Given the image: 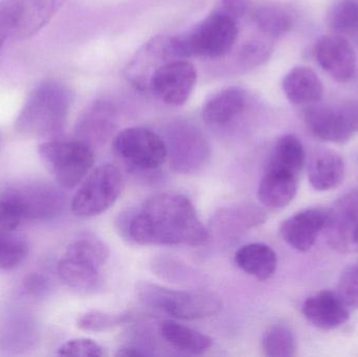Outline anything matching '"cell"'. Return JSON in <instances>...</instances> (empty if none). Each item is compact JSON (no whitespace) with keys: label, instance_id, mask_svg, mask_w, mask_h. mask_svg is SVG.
Instances as JSON below:
<instances>
[{"label":"cell","instance_id":"6da1fadb","mask_svg":"<svg viewBox=\"0 0 358 357\" xmlns=\"http://www.w3.org/2000/svg\"><path fill=\"white\" fill-rule=\"evenodd\" d=\"M121 232L141 245L201 247L210 239L193 203L178 193H159L149 197L140 210L120 221Z\"/></svg>","mask_w":358,"mask_h":357},{"label":"cell","instance_id":"7a4b0ae2","mask_svg":"<svg viewBox=\"0 0 358 357\" xmlns=\"http://www.w3.org/2000/svg\"><path fill=\"white\" fill-rule=\"evenodd\" d=\"M73 102L71 90L48 81L29 94L15 122V130L25 138L55 140L64 130Z\"/></svg>","mask_w":358,"mask_h":357},{"label":"cell","instance_id":"3957f363","mask_svg":"<svg viewBox=\"0 0 358 357\" xmlns=\"http://www.w3.org/2000/svg\"><path fill=\"white\" fill-rule=\"evenodd\" d=\"M141 302L180 320H198L218 314L222 301L206 291H176L153 283L143 282L136 289Z\"/></svg>","mask_w":358,"mask_h":357},{"label":"cell","instance_id":"277c9868","mask_svg":"<svg viewBox=\"0 0 358 357\" xmlns=\"http://www.w3.org/2000/svg\"><path fill=\"white\" fill-rule=\"evenodd\" d=\"M38 152L59 186L67 190L76 188L94 163V149L77 138L45 140L39 145Z\"/></svg>","mask_w":358,"mask_h":357},{"label":"cell","instance_id":"5b68a950","mask_svg":"<svg viewBox=\"0 0 358 357\" xmlns=\"http://www.w3.org/2000/svg\"><path fill=\"white\" fill-rule=\"evenodd\" d=\"M237 37V21L217 10L210 13L185 35L178 36L185 59L223 57L235 45Z\"/></svg>","mask_w":358,"mask_h":357},{"label":"cell","instance_id":"8992f818","mask_svg":"<svg viewBox=\"0 0 358 357\" xmlns=\"http://www.w3.org/2000/svg\"><path fill=\"white\" fill-rule=\"evenodd\" d=\"M123 188L121 172L111 163H104L88 174L71 201V211L78 217L90 218L110 209Z\"/></svg>","mask_w":358,"mask_h":357},{"label":"cell","instance_id":"52a82bcc","mask_svg":"<svg viewBox=\"0 0 358 357\" xmlns=\"http://www.w3.org/2000/svg\"><path fill=\"white\" fill-rule=\"evenodd\" d=\"M305 124L320 140L334 144L348 142L358 133V99L307 107Z\"/></svg>","mask_w":358,"mask_h":357},{"label":"cell","instance_id":"ba28073f","mask_svg":"<svg viewBox=\"0 0 358 357\" xmlns=\"http://www.w3.org/2000/svg\"><path fill=\"white\" fill-rule=\"evenodd\" d=\"M2 199L20 216L21 219L50 220L62 214L65 207L63 193L46 182L15 184Z\"/></svg>","mask_w":358,"mask_h":357},{"label":"cell","instance_id":"9c48e42d","mask_svg":"<svg viewBox=\"0 0 358 357\" xmlns=\"http://www.w3.org/2000/svg\"><path fill=\"white\" fill-rule=\"evenodd\" d=\"M167 159L173 171L189 174L203 167L210 156V145L201 130L187 122L172 123L166 131Z\"/></svg>","mask_w":358,"mask_h":357},{"label":"cell","instance_id":"30bf717a","mask_svg":"<svg viewBox=\"0 0 358 357\" xmlns=\"http://www.w3.org/2000/svg\"><path fill=\"white\" fill-rule=\"evenodd\" d=\"M115 155L132 167L140 170H155L167 159L165 140L152 130L131 127L120 132L113 140Z\"/></svg>","mask_w":358,"mask_h":357},{"label":"cell","instance_id":"8fae6325","mask_svg":"<svg viewBox=\"0 0 358 357\" xmlns=\"http://www.w3.org/2000/svg\"><path fill=\"white\" fill-rule=\"evenodd\" d=\"M185 59L178 36H157L136 52L125 69L128 81L142 92L149 89L153 75L168 62Z\"/></svg>","mask_w":358,"mask_h":357},{"label":"cell","instance_id":"7c38bea8","mask_svg":"<svg viewBox=\"0 0 358 357\" xmlns=\"http://www.w3.org/2000/svg\"><path fill=\"white\" fill-rule=\"evenodd\" d=\"M197 82L196 67L185 59L168 62L153 75L149 92L172 107L187 103Z\"/></svg>","mask_w":358,"mask_h":357},{"label":"cell","instance_id":"4fadbf2b","mask_svg":"<svg viewBox=\"0 0 358 357\" xmlns=\"http://www.w3.org/2000/svg\"><path fill=\"white\" fill-rule=\"evenodd\" d=\"M324 232L328 245L336 251L358 252V191L347 193L328 209Z\"/></svg>","mask_w":358,"mask_h":357},{"label":"cell","instance_id":"5bb4252c","mask_svg":"<svg viewBox=\"0 0 358 357\" xmlns=\"http://www.w3.org/2000/svg\"><path fill=\"white\" fill-rule=\"evenodd\" d=\"M315 56L320 66L336 81H350L357 71V54L343 36H323L315 46Z\"/></svg>","mask_w":358,"mask_h":357},{"label":"cell","instance_id":"9a60e30c","mask_svg":"<svg viewBox=\"0 0 358 357\" xmlns=\"http://www.w3.org/2000/svg\"><path fill=\"white\" fill-rule=\"evenodd\" d=\"M328 209L310 207L298 212L282 222L280 228L283 240L296 251H310L320 233L325 230Z\"/></svg>","mask_w":358,"mask_h":357},{"label":"cell","instance_id":"2e32d148","mask_svg":"<svg viewBox=\"0 0 358 357\" xmlns=\"http://www.w3.org/2000/svg\"><path fill=\"white\" fill-rule=\"evenodd\" d=\"M101 266L77 252L66 249L58 263V274L69 289L81 293H92L102 286Z\"/></svg>","mask_w":358,"mask_h":357},{"label":"cell","instance_id":"e0dca14e","mask_svg":"<svg viewBox=\"0 0 358 357\" xmlns=\"http://www.w3.org/2000/svg\"><path fill=\"white\" fill-rule=\"evenodd\" d=\"M117 126V112L107 101H96L78 119L76 138L92 149L110 138Z\"/></svg>","mask_w":358,"mask_h":357},{"label":"cell","instance_id":"ac0fdd59","mask_svg":"<svg viewBox=\"0 0 358 357\" xmlns=\"http://www.w3.org/2000/svg\"><path fill=\"white\" fill-rule=\"evenodd\" d=\"M302 312L309 323L322 330H334L344 325L350 316V309L340 296L330 291H320L307 298Z\"/></svg>","mask_w":358,"mask_h":357},{"label":"cell","instance_id":"d6986e66","mask_svg":"<svg viewBox=\"0 0 358 357\" xmlns=\"http://www.w3.org/2000/svg\"><path fill=\"white\" fill-rule=\"evenodd\" d=\"M248 102V94L243 88H224L206 100L202 108V117L206 125L224 127L243 112Z\"/></svg>","mask_w":358,"mask_h":357},{"label":"cell","instance_id":"ffe728a7","mask_svg":"<svg viewBox=\"0 0 358 357\" xmlns=\"http://www.w3.org/2000/svg\"><path fill=\"white\" fill-rule=\"evenodd\" d=\"M282 89L292 104L306 108L321 102L324 96L321 79L313 69L307 66L290 69L282 81Z\"/></svg>","mask_w":358,"mask_h":357},{"label":"cell","instance_id":"44dd1931","mask_svg":"<svg viewBox=\"0 0 358 357\" xmlns=\"http://www.w3.org/2000/svg\"><path fill=\"white\" fill-rule=\"evenodd\" d=\"M298 180L292 174L265 169L258 188L259 201L269 209H283L296 197Z\"/></svg>","mask_w":358,"mask_h":357},{"label":"cell","instance_id":"7402d4cb","mask_svg":"<svg viewBox=\"0 0 358 357\" xmlns=\"http://www.w3.org/2000/svg\"><path fill=\"white\" fill-rule=\"evenodd\" d=\"M65 0H19L18 23L14 37L27 39L43 29Z\"/></svg>","mask_w":358,"mask_h":357},{"label":"cell","instance_id":"603a6c76","mask_svg":"<svg viewBox=\"0 0 358 357\" xmlns=\"http://www.w3.org/2000/svg\"><path fill=\"white\" fill-rule=\"evenodd\" d=\"M344 175V159L336 151L327 149L317 151L309 163V182L315 190L320 192L340 186Z\"/></svg>","mask_w":358,"mask_h":357},{"label":"cell","instance_id":"cb8c5ba5","mask_svg":"<svg viewBox=\"0 0 358 357\" xmlns=\"http://www.w3.org/2000/svg\"><path fill=\"white\" fill-rule=\"evenodd\" d=\"M235 262L240 270L259 281L273 276L278 265L277 254L268 245L250 243L240 247L235 254Z\"/></svg>","mask_w":358,"mask_h":357},{"label":"cell","instance_id":"d4e9b609","mask_svg":"<svg viewBox=\"0 0 358 357\" xmlns=\"http://www.w3.org/2000/svg\"><path fill=\"white\" fill-rule=\"evenodd\" d=\"M306 163L302 142L294 134H286L275 143L265 169L277 170L300 177Z\"/></svg>","mask_w":358,"mask_h":357},{"label":"cell","instance_id":"484cf974","mask_svg":"<svg viewBox=\"0 0 358 357\" xmlns=\"http://www.w3.org/2000/svg\"><path fill=\"white\" fill-rule=\"evenodd\" d=\"M159 335L172 347L192 354H202L213 345V340L199 331L166 320L159 325Z\"/></svg>","mask_w":358,"mask_h":357},{"label":"cell","instance_id":"4316f807","mask_svg":"<svg viewBox=\"0 0 358 357\" xmlns=\"http://www.w3.org/2000/svg\"><path fill=\"white\" fill-rule=\"evenodd\" d=\"M252 19L263 34L273 38L285 35L294 24V17L289 10L275 3L256 6L252 10Z\"/></svg>","mask_w":358,"mask_h":357},{"label":"cell","instance_id":"83f0119b","mask_svg":"<svg viewBox=\"0 0 358 357\" xmlns=\"http://www.w3.org/2000/svg\"><path fill=\"white\" fill-rule=\"evenodd\" d=\"M266 215L254 205H238L220 211L216 216V224L229 234L243 232L264 224Z\"/></svg>","mask_w":358,"mask_h":357},{"label":"cell","instance_id":"f1b7e54d","mask_svg":"<svg viewBox=\"0 0 358 357\" xmlns=\"http://www.w3.org/2000/svg\"><path fill=\"white\" fill-rule=\"evenodd\" d=\"M262 348L267 356L290 357L296 356L298 347L294 333L285 325L277 324L267 329Z\"/></svg>","mask_w":358,"mask_h":357},{"label":"cell","instance_id":"f546056e","mask_svg":"<svg viewBox=\"0 0 358 357\" xmlns=\"http://www.w3.org/2000/svg\"><path fill=\"white\" fill-rule=\"evenodd\" d=\"M327 23L338 35L355 31L358 29V1L336 0L328 10Z\"/></svg>","mask_w":358,"mask_h":357},{"label":"cell","instance_id":"4dcf8cb0","mask_svg":"<svg viewBox=\"0 0 358 357\" xmlns=\"http://www.w3.org/2000/svg\"><path fill=\"white\" fill-rule=\"evenodd\" d=\"M130 312H107L90 310L78 316L76 325L80 330L102 333L121 326L130 320Z\"/></svg>","mask_w":358,"mask_h":357},{"label":"cell","instance_id":"1f68e13d","mask_svg":"<svg viewBox=\"0 0 358 357\" xmlns=\"http://www.w3.org/2000/svg\"><path fill=\"white\" fill-rule=\"evenodd\" d=\"M29 254V245L20 235L13 232L0 233V270L18 268Z\"/></svg>","mask_w":358,"mask_h":357},{"label":"cell","instance_id":"d6a6232c","mask_svg":"<svg viewBox=\"0 0 358 357\" xmlns=\"http://www.w3.org/2000/svg\"><path fill=\"white\" fill-rule=\"evenodd\" d=\"M273 52L271 42L263 39H252L246 42L238 52V64L244 69L256 68L264 64Z\"/></svg>","mask_w":358,"mask_h":357},{"label":"cell","instance_id":"836d02e7","mask_svg":"<svg viewBox=\"0 0 358 357\" xmlns=\"http://www.w3.org/2000/svg\"><path fill=\"white\" fill-rule=\"evenodd\" d=\"M336 293L349 309H358V260L341 275Z\"/></svg>","mask_w":358,"mask_h":357},{"label":"cell","instance_id":"e575fe53","mask_svg":"<svg viewBox=\"0 0 358 357\" xmlns=\"http://www.w3.org/2000/svg\"><path fill=\"white\" fill-rule=\"evenodd\" d=\"M19 0L0 1V52L10 36H14L18 23Z\"/></svg>","mask_w":358,"mask_h":357},{"label":"cell","instance_id":"d590c367","mask_svg":"<svg viewBox=\"0 0 358 357\" xmlns=\"http://www.w3.org/2000/svg\"><path fill=\"white\" fill-rule=\"evenodd\" d=\"M60 356H104V348L90 339H75L66 342L57 351Z\"/></svg>","mask_w":358,"mask_h":357},{"label":"cell","instance_id":"8d00e7d4","mask_svg":"<svg viewBox=\"0 0 358 357\" xmlns=\"http://www.w3.org/2000/svg\"><path fill=\"white\" fill-rule=\"evenodd\" d=\"M50 281L48 277L38 272H31L25 277L23 289L29 295L34 297H42L50 291Z\"/></svg>","mask_w":358,"mask_h":357},{"label":"cell","instance_id":"74e56055","mask_svg":"<svg viewBox=\"0 0 358 357\" xmlns=\"http://www.w3.org/2000/svg\"><path fill=\"white\" fill-rule=\"evenodd\" d=\"M250 6V0H219L215 10L237 21L245 15Z\"/></svg>","mask_w":358,"mask_h":357},{"label":"cell","instance_id":"f35d334b","mask_svg":"<svg viewBox=\"0 0 358 357\" xmlns=\"http://www.w3.org/2000/svg\"><path fill=\"white\" fill-rule=\"evenodd\" d=\"M115 356L121 357H138L145 356L146 354L136 347H125L121 348Z\"/></svg>","mask_w":358,"mask_h":357}]
</instances>
